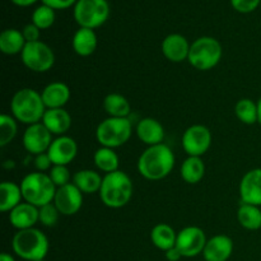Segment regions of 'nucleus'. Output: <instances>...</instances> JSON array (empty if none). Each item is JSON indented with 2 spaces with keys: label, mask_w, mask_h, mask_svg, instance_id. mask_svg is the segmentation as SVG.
Segmentation results:
<instances>
[{
  "label": "nucleus",
  "mask_w": 261,
  "mask_h": 261,
  "mask_svg": "<svg viewBox=\"0 0 261 261\" xmlns=\"http://www.w3.org/2000/svg\"><path fill=\"white\" fill-rule=\"evenodd\" d=\"M54 204L61 216H74L83 205V193L73 182L56 189Z\"/></svg>",
  "instance_id": "nucleus-13"
},
{
  "label": "nucleus",
  "mask_w": 261,
  "mask_h": 261,
  "mask_svg": "<svg viewBox=\"0 0 261 261\" xmlns=\"http://www.w3.org/2000/svg\"><path fill=\"white\" fill-rule=\"evenodd\" d=\"M165 256L168 261H178L184 257L182 254L180 252V250H178L176 246L172 247V249L167 250V251L165 252Z\"/></svg>",
  "instance_id": "nucleus-40"
},
{
  "label": "nucleus",
  "mask_w": 261,
  "mask_h": 261,
  "mask_svg": "<svg viewBox=\"0 0 261 261\" xmlns=\"http://www.w3.org/2000/svg\"><path fill=\"white\" fill-rule=\"evenodd\" d=\"M103 109L109 117H129L132 106L126 97L120 93H110L103 99Z\"/></svg>",
  "instance_id": "nucleus-29"
},
{
  "label": "nucleus",
  "mask_w": 261,
  "mask_h": 261,
  "mask_svg": "<svg viewBox=\"0 0 261 261\" xmlns=\"http://www.w3.org/2000/svg\"><path fill=\"white\" fill-rule=\"evenodd\" d=\"M133 133V124L129 117H107L98 124L96 139L101 147L119 148L129 142Z\"/></svg>",
  "instance_id": "nucleus-7"
},
{
  "label": "nucleus",
  "mask_w": 261,
  "mask_h": 261,
  "mask_svg": "<svg viewBox=\"0 0 261 261\" xmlns=\"http://www.w3.org/2000/svg\"><path fill=\"white\" fill-rule=\"evenodd\" d=\"M17 7H30V5L35 4L37 0H10Z\"/></svg>",
  "instance_id": "nucleus-41"
},
{
  "label": "nucleus",
  "mask_w": 261,
  "mask_h": 261,
  "mask_svg": "<svg viewBox=\"0 0 261 261\" xmlns=\"http://www.w3.org/2000/svg\"><path fill=\"white\" fill-rule=\"evenodd\" d=\"M36 261H46L45 259H42V260H36Z\"/></svg>",
  "instance_id": "nucleus-44"
},
{
  "label": "nucleus",
  "mask_w": 261,
  "mask_h": 261,
  "mask_svg": "<svg viewBox=\"0 0 261 261\" xmlns=\"http://www.w3.org/2000/svg\"><path fill=\"white\" fill-rule=\"evenodd\" d=\"M78 153V144L73 138L68 135H61L53 140L47 154L53 165L68 166L74 161Z\"/></svg>",
  "instance_id": "nucleus-14"
},
{
  "label": "nucleus",
  "mask_w": 261,
  "mask_h": 261,
  "mask_svg": "<svg viewBox=\"0 0 261 261\" xmlns=\"http://www.w3.org/2000/svg\"><path fill=\"white\" fill-rule=\"evenodd\" d=\"M190 43L185 36L180 33L168 35L162 42V54L171 63H182L189 59Z\"/></svg>",
  "instance_id": "nucleus-16"
},
{
  "label": "nucleus",
  "mask_w": 261,
  "mask_h": 261,
  "mask_svg": "<svg viewBox=\"0 0 261 261\" xmlns=\"http://www.w3.org/2000/svg\"><path fill=\"white\" fill-rule=\"evenodd\" d=\"M48 176L53 180V182L55 184L56 188H61V186H65L68 184H70L71 175L68 166L54 165L51 167V170L48 171Z\"/></svg>",
  "instance_id": "nucleus-35"
},
{
  "label": "nucleus",
  "mask_w": 261,
  "mask_h": 261,
  "mask_svg": "<svg viewBox=\"0 0 261 261\" xmlns=\"http://www.w3.org/2000/svg\"><path fill=\"white\" fill-rule=\"evenodd\" d=\"M17 120L13 116L3 114L0 116V147H7L17 137Z\"/></svg>",
  "instance_id": "nucleus-32"
},
{
  "label": "nucleus",
  "mask_w": 261,
  "mask_h": 261,
  "mask_svg": "<svg viewBox=\"0 0 261 261\" xmlns=\"http://www.w3.org/2000/svg\"><path fill=\"white\" fill-rule=\"evenodd\" d=\"M60 212L55 206V204L50 203L38 208V222L45 227L56 226L59 221Z\"/></svg>",
  "instance_id": "nucleus-34"
},
{
  "label": "nucleus",
  "mask_w": 261,
  "mask_h": 261,
  "mask_svg": "<svg viewBox=\"0 0 261 261\" xmlns=\"http://www.w3.org/2000/svg\"><path fill=\"white\" fill-rule=\"evenodd\" d=\"M0 261H15V259L8 252H2L0 254Z\"/></svg>",
  "instance_id": "nucleus-42"
},
{
  "label": "nucleus",
  "mask_w": 261,
  "mask_h": 261,
  "mask_svg": "<svg viewBox=\"0 0 261 261\" xmlns=\"http://www.w3.org/2000/svg\"><path fill=\"white\" fill-rule=\"evenodd\" d=\"M40 28L33 24V23L24 25V28L22 30V33L25 42H37V41H40Z\"/></svg>",
  "instance_id": "nucleus-37"
},
{
  "label": "nucleus",
  "mask_w": 261,
  "mask_h": 261,
  "mask_svg": "<svg viewBox=\"0 0 261 261\" xmlns=\"http://www.w3.org/2000/svg\"><path fill=\"white\" fill-rule=\"evenodd\" d=\"M23 200L20 185L10 181H4L0 185V211L3 213L10 212L19 205Z\"/></svg>",
  "instance_id": "nucleus-25"
},
{
  "label": "nucleus",
  "mask_w": 261,
  "mask_h": 261,
  "mask_svg": "<svg viewBox=\"0 0 261 261\" xmlns=\"http://www.w3.org/2000/svg\"><path fill=\"white\" fill-rule=\"evenodd\" d=\"M234 114L245 125H254L257 122V105L250 98H241L234 106Z\"/></svg>",
  "instance_id": "nucleus-31"
},
{
  "label": "nucleus",
  "mask_w": 261,
  "mask_h": 261,
  "mask_svg": "<svg viewBox=\"0 0 261 261\" xmlns=\"http://www.w3.org/2000/svg\"><path fill=\"white\" fill-rule=\"evenodd\" d=\"M208 242L205 232L196 226H189L177 233L176 247L180 250L184 257H194L203 254Z\"/></svg>",
  "instance_id": "nucleus-10"
},
{
  "label": "nucleus",
  "mask_w": 261,
  "mask_h": 261,
  "mask_svg": "<svg viewBox=\"0 0 261 261\" xmlns=\"http://www.w3.org/2000/svg\"><path fill=\"white\" fill-rule=\"evenodd\" d=\"M53 134L42 122L28 125L23 134V147L31 154H42L46 153L53 143Z\"/></svg>",
  "instance_id": "nucleus-12"
},
{
  "label": "nucleus",
  "mask_w": 261,
  "mask_h": 261,
  "mask_svg": "<svg viewBox=\"0 0 261 261\" xmlns=\"http://www.w3.org/2000/svg\"><path fill=\"white\" fill-rule=\"evenodd\" d=\"M237 219L242 228L247 231H257L261 228L260 206L242 203L237 211Z\"/></svg>",
  "instance_id": "nucleus-28"
},
{
  "label": "nucleus",
  "mask_w": 261,
  "mask_h": 261,
  "mask_svg": "<svg viewBox=\"0 0 261 261\" xmlns=\"http://www.w3.org/2000/svg\"><path fill=\"white\" fill-rule=\"evenodd\" d=\"M46 109H64L70 99V89L63 82H51L41 92Z\"/></svg>",
  "instance_id": "nucleus-21"
},
{
  "label": "nucleus",
  "mask_w": 261,
  "mask_h": 261,
  "mask_svg": "<svg viewBox=\"0 0 261 261\" xmlns=\"http://www.w3.org/2000/svg\"><path fill=\"white\" fill-rule=\"evenodd\" d=\"M13 251L25 261L42 260L47 256L50 242L47 236L38 228L18 231L12 240Z\"/></svg>",
  "instance_id": "nucleus-4"
},
{
  "label": "nucleus",
  "mask_w": 261,
  "mask_h": 261,
  "mask_svg": "<svg viewBox=\"0 0 261 261\" xmlns=\"http://www.w3.org/2000/svg\"><path fill=\"white\" fill-rule=\"evenodd\" d=\"M46 106L41 93L32 88H22L17 91L10 101V111L13 117L22 124L32 125L42 121Z\"/></svg>",
  "instance_id": "nucleus-3"
},
{
  "label": "nucleus",
  "mask_w": 261,
  "mask_h": 261,
  "mask_svg": "<svg viewBox=\"0 0 261 261\" xmlns=\"http://www.w3.org/2000/svg\"><path fill=\"white\" fill-rule=\"evenodd\" d=\"M212 145V133L204 125H193L182 135V148L190 157H201Z\"/></svg>",
  "instance_id": "nucleus-11"
},
{
  "label": "nucleus",
  "mask_w": 261,
  "mask_h": 261,
  "mask_svg": "<svg viewBox=\"0 0 261 261\" xmlns=\"http://www.w3.org/2000/svg\"><path fill=\"white\" fill-rule=\"evenodd\" d=\"M9 222L18 231L33 228L38 223V208L27 201H22L9 212Z\"/></svg>",
  "instance_id": "nucleus-18"
},
{
  "label": "nucleus",
  "mask_w": 261,
  "mask_h": 261,
  "mask_svg": "<svg viewBox=\"0 0 261 261\" xmlns=\"http://www.w3.org/2000/svg\"><path fill=\"white\" fill-rule=\"evenodd\" d=\"M222 55H223V48L221 42L214 37L204 36L191 43L188 61L198 70L206 71L218 65Z\"/></svg>",
  "instance_id": "nucleus-6"
},
{
  "label": "nucleus",
  "mask_w": 261,
  "mask_h": 261,
  "mask_svg": "<svg viewBox=\"0 0 261 261\" xmlns=\"http://www.w3.org/2000/svg\"><path fill=\"white\" fill-rule=\"evenodd\" d=\"M134 186L132 178L124 171H115L103 176L99 198L102 203L111 209H120L133 198Z\"/></svg>",
  "instance_id": "nucleus-2"
},
{
  "label": "nucleus",
  "mask_w": 261,
  "mask_h": 261,
  "mask_svg": "<svg viewBox=\"0 0 261 261\" xmlns=\"http://www.w3.org/2000/svg\"><path fill=\"white\" fill-rule=\"evenodd\" d=\"M78 0H42V4L53 8L54 10L68 9L71 5H75Z\"/></svg>",
  "instance_id": "nucleus-39"
},
{
  "label": "nucleus",
  "mask_w": 261,
  "mask_h": 261,
  "mask_svg": "<svg viewBox=\"0 0 261 261\" xmlns=\"http://www.w3.org/2000/svg\"><path fill=\"white\" fill-rule=\"evenodd\" d=\"M180 175L182 180L190 185L200 182L205 175V165H204L201 157H190L189 155L181 165Z\"/></svg>",
  "instance_id": "nucleus-27"
},
{
  "label": "nucleus",
  "mask_w": 261,
  "mask_h": 261,
  "mask_svg": "<svg viewBox=\"0 0 261 261\" xmlns=\"http://www.w3.org/2000/svg\"><path fill=\"white\" fill-rule=\"evenodd\" d=\"M176 240H177V233L167 223L155 224L150 231V241L158 250L163 252L175 247Z\"/></svg>",
  "instance_id": "nucleus-23"
},
{
  "label": "nucleus",
  "mask_w": 261,
  "mask_h": 261,
  "mask_svg": "<svg viewBox=\"0 0 261 261\" xmlns=\"http://www.w3.org/2000/svg\"><path fill=\"white\" fill-rule=\"evenodd\" d=\"M20 59L25 68L35 73H46L55 64V54L53 48L42 41L25 43Z\"/></svg>",
  "instance_id": "nucleus-9"
},
{
  "label": "nucleus",
  "mask_w": 261,
  "mask_h": 261,
  "mask_svg": "<svg viewBox=\"0 0 261 261\" xmlns=\"http://www.w3.org/2000/svg\"><path fill=\"white\" fill-rule=\"evenodd\" d=\"M93 161L96 167L98 168L99 171H102V172H105V175L115 172V171H119V155H117V153L115 152V149H112V148H98V149L94 152Z\"/></svg>",
  "instance_id": "nucleus-30"
},
{
  "label": "nucleus",
  "mask_w": 261,
  "mask_h": 261,
  "mask_svg": "<svg viewBox=\"0 0 261 261\" xmlns=\"http://www.w3.org/2000/svg\"><path fill=\"white\" fill-rule=\"evenodd\" d=\"M55 22V10L47 5L42 4L36 8L32 14V23L40 30H47Z\"/></svg>",
  "instance_id": "nucleus-33"
},
{
  "label": "nucleus",
  "mask_w": 261,
  "mask_h": 261,
  "mask_svg": "<svg viewBox=\"0 0 261 261\" xmlns=\"http://www.w3.org/2000/svg\"><path fill=\"white\" fill-rule=\"evenodd\" d=\"M233 252V241L226 234H216L208 240L203 256L205 261H227Z\"/></svg>",
  "instance_id": "nucleus-17"
},
{
  "label": "nucleus",
  "mask_w": 261,
  "mask_h": 261,
  "mask_svg": "<svg viewBox=\"0 0 261 261\" xmlns=\"http://www.w3.org/2000/svg\"><path fill=\"white\" fill-rule=\"evenodd\" d=\"M175 154L166 144L148 147L138 160V172L150 181L167 177L175 167Z\"/></svg>",
  "instance_id": "nucleus-1"
},
{
  "label": "nucleus",
  "mask_w": 261,
  "mask_h": 261,
  "mask_svg": "<svg viewBox=\"0 0 261 261\" xmlns=\"http://www.w3.org/2000/svg\"><path fill=\"white\" fill-rule=\"evenodd\" d=\"M102 180L103 177L93 170H81L73 176V184L83 194L99 193Z\"/></svg>",
  "instance_id": "nucleus-26"
},
{
  "label": "nucleus",
  "mask_w": 261,
  "mask_h": 261,
  "mask_svg": "<svg viewBox=\"0 0 261 261\" xmlns=\"http://www.w3.org/2000/svg\"><path fill=\"white\" fill-rule=\"evenodd\" d=\"M110 5L107 0H78L74 5V19L79 27L98 28L109 19Z\"/></svg>",
  "instance_id": "nucleus-8"
},
{
  "label": "nucleus",
  "mask_w": 261,
  "mask_h": 261,
  "mask_svg": "<svg viewBox=\"0 0 261 261\" xmlns=\"http://www.w3.org/2000/svg\"><path fill=\"white\" fill-rule=\"evenodd\" d=\"M240 196L242 203L261 206V168L245 173L240 182Z\"/></svg>",
  "instance_id": "nucleus-15"
},
{
  "label": "nucleus",
  "mask_w": 261,
  "mask_h": 261,
  "mask_svg": "<svg viewBox=\"0 0 261 261\" xmlns=\"http://www.w3.org/2000/svg\"><path fill=\"white\" fill-rule=\"evenodd\" d=\"M35 166H36V170H37L38 172H46V171H50L54 165L53 162H51L50 157H48L47 152H46V153H42V154L36 155Z\"/></svg>",
  "instance_id": "nucleus-38"
},
{
  "label": "nucleus",
  "mask_w": 261,
  "mask_h": 261,
  "mask_svg": "<svg viewBox=\"0 0 261 261\" xmlns=\"http://www.w3.org/2000/svg\"><path fill=\"white\" fill-rule=\"evenodd\" d=\"M137 135L148 147L162 144L165 139V127L153 117H144L137 125Z\"/></svg>",
  "instance_id": "nucleus-19"
},
{
  "label": "nucleus",
  "mask_w": 261,
  "mask_h": 261,
  "mask_svg": "<svg viewBox=\"0 0 261 261\" xmlns=\"http://www.w3.org/2000/svg\"><path fill=\"white\" fill-rule=\"evenodd\" d=\"M71 46L79 56H91L97 48V35L94 30L81 27L73 36Z\"/></svg>",
  "instance_id": "nucleus-22"
},
{
  "label": "nucleus",
  "mask_w": 261,
  "mask_h": 261,
  "mask_svg": "<svg viewBox=\"0 0 261 261\" xmlns=\"http://www.w3.org/2000/svg\"><path fill=\"white\" fill-rule=\"evenodd\" d=\"M42 122L53 135H65L71 127V116L65 109H47Z\"/></svg>",
  "instance_id": "nucleus-20"
},
{
  "label": "nucleus",
  "mask_w": 261,
  "mask_h": 261,
  "mask_svg": "<svg viewBox=\"0 0 261 261\" xmlns=\"http://www.w3.org/2000/svg\"><path fill=\"white\" fill-rule=\"evenodd\" d=\"M25 43L27 42L23 37L22 31H18L15 28H8L3 31L0 35V51L5 55L13 56L22 54Z\"/></svg>",
  "instance_id": "nucleus-24"
},
{
  "label": "nucleus",
  "mask_w": 261,
  "mask_h": 261,
  "mask_svg": "<svg viewBox=\"0 0 261 261\" xmlns=\"http://www.w3.org/2000/svg\"><path fill=\"white\" fill-rule=\"evenodd\" d=\"M23 200L32 205L41 206L54 201L56 193V186L46 172H32L24 176L20 182Z\"/></svg>",
  "instance_id": "nucleus-5"
},
{
  "label": "nucleus",
  "mask_w": 261,
  "mask_h": 261,
  "mask_svg": "<svg viewBox=\"0 0 261 261\" xmlns=\"http://www.w3.org/2000/svg\"><path fill=\"white\" fill-rule=\"evenodd\" d=\"M261 0H231V5L240 13H251L259 7Z\"/></svg>",
  "instance_id": "nucleus-36"
},
{
  "label": "nucleus",
  "mask_w": 261,
  "mask_h": 261,
  "mask_svg": "<svg viewBox=\"0 0 261 261\" xmlns=\"http://www.w3.org/2000/svg\"><path fill=\"white\" fill-rule=\"evenodd\" d=\"M257 105V122L261 124V97L259 98V101L256 102Z\"/></svg>",
  "instance_id": "nucleus-43"
}]
</instances>
